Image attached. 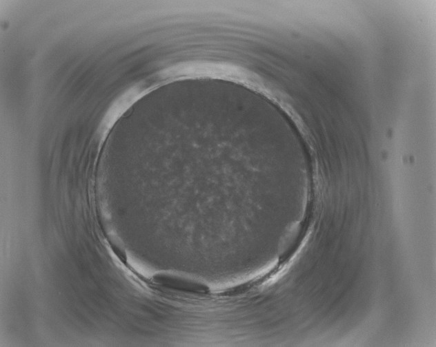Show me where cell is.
Instances as JSON below:
<instances>
[{"label":"cell","instance_id":"6da1fadb","mask_svg":"<svg viewBox=\"0 0 436 347\" xmlns=\"http://www.w3.org/2000/svg\"><path fill=\"white\" fill-rule=\"evenodd\" d=\"M154 281L164 287L187 293L206 294L209 291L203 284L165 274L155 275Z\"/></svg>","mask_w":436,"mask_h":347}]
</instances>
